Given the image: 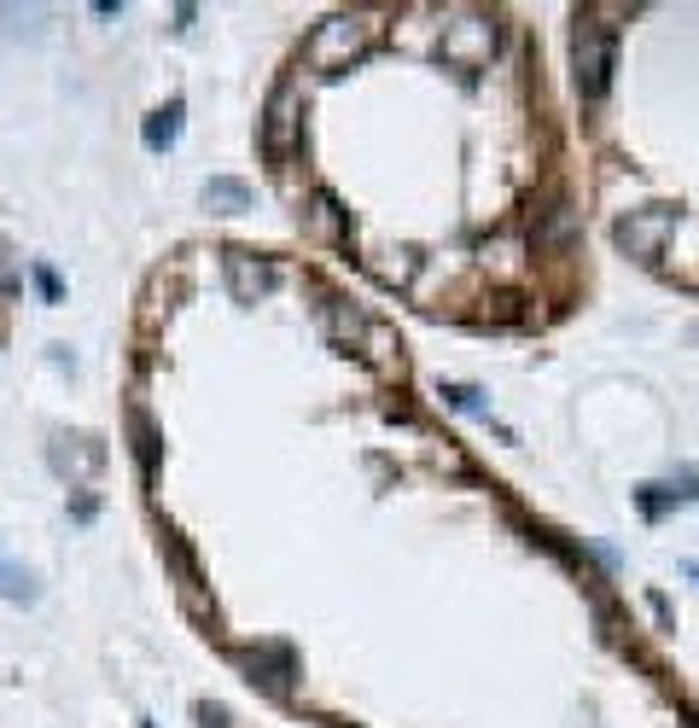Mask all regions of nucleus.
Here are the masks:
<instances>
[{"instance_id": "nucleus-10", "label": "nucleus", "mask_w": 699, "mask_h": 728, "mask_svg": "<svg viewBox=\"0 0 699 728\" xmlns=\"http://www.w3.org/2000/svg\"><path fill=\"white\" fill-rule=\"evenodd\" d=\"M228 280H233V292L245 298L251 286H263V268H251V263H245V257H233V263H228Z\"/></svg>"}, {"instance_id": "nucleus-11", "label": "nucleus", "mask_w": 699, "mask_h": 728, "mask_svg": "<svg viewBox=\"0 0 699 728\" xmlns=\"http://www.w3.org/2000/svg\"><path fill=\"white\" fill-rule=\"evenodd\" d=\"M199 728H233V717L222 705H199Z\"/></svg>"}, {"instance_id": "nucleus-2", "label": "nucleus", "mask_w": 699, "mask_h": 728, "mask_svg": "<svg viewBox=\"0 0 699 728\" xmlns=\"http://www.w3.org/2000/svg\"><path fill=\"white\" fill-rule=\"evenodd\" d=\"M245 670H251V682H263L268 694H292V676H298V659H292V647L286 641H263L257 653H245Z\"/></svg>"}, {"instance_id": "nucleus-1", "label": "nucleus", "mask_w": 699, "mask_h": 728, "mask_svg": "<svg viewBox=\"0 0 699 728\" xmlns=\"http://www.w3.org/2000/svg\"><path fill=\"white\" fill-rule=\"evenodd\" d=\"M571 53H577V88H583V100L600 105V100H606V88H612L618 30H612V24H600V18H583L577 35H571Z\"/></svg>"}, {"instance_id": "nucleus-5", "label": "nucleus", "mask_w": 699, "mask_h": 728, "mask_svg": "<svg viewBox=\"0 0 699 728\" xmlns=\"http://www.w3.org/2000/svg\"><path fill=\"white\" fill-rule=\"evenodd\" d=\"M292 100H298V88H292V82H286V88H274V100H268V123H263L268 158H286V140H292Z\"/></svg>"}, {"instance_id": "nucleus-12", "label": "nucleus", "mask_w": 699, "mask_h": 728, "mask_svg": "<svg viewBox=\"0 0 699 728\" xmlns=\"http://www.w3.org/2000/svg\"><path fill=\"white\" fill-rule=\"evenodd\" d=\"M0 577H6V565H0Z\"/></svg>"}, {"instance_id": "nucleus-6", "label": "nucleus", "mask_w": 699, "mask_h": 728, "mask_svg": "<svg viewBox=\"0 0 699 728\" xmlns=\"http://www.w3.org/2000/svg\"><path fill=\"white\" fill-rule=\"evenodd\" d=\"M688 496H694V472H682L676 484H647V490L635 496V507H641L647 519H659L665 507H682V501H688Z\"/></svg>"}, {"instance_id": "nucleus-8", "label": "nucleus", "mask_w": 699, "mask_h": 728, "mask_svg": "<svg viewBox=\"0 0 699 728\" xmlns=\"http://www.w3.org/2000/svg\"><path fill=\"white\" fill-rule=\"evenodd\" d=\"M175 134H181V105H169L146 123V146H175Z\"/></svg>"}, {"instance_id": "nucleus-9", "label": "nucleus", "mask_w": 699, "mask_h": 728, "mask_svg": "<svg viewBox=\"0 0 699 728\" xmlns=\"http://www.w3.org/2000/svg\"><path fill=\"white\" fill-rule=\"evenodd\" d=\"M204 199L222 204V210H239V204H245V187H239V181H210V187H204Z\"/></svg>"}, {"instance_id": "nucleus-4", "label": "nucleus", "mask_w": 699, "mask_h": 728, "mask_svg": "<svg viewBox=\"0 0 699 728\" xmlns=\"http://www.w3.org/2000/svg\"><path fill=\"white\" fill-rule=\"evenodd\" d=\"M356 41H362V30H356L350 18H333V24H321V35L309 41V65H338L344 53H356Z\"/></svg>"}, {"instance_id": "nucleus-3", "label": "nucleus", "mask_w": 699, "mask_h": 728, "mask_svg": "<svg viewBox=\"0 0 699 728\" xmlns=\"http://www.w3.org/2000/svg\"><path fill=\"white\" fill-rule=\"evenodd\" d=\"M670 228H676L670 210H641V216H630V222H618V245H624L630 257H653V251L670 239Z\"/></svg>"}, {"instance_id": "nucleus-7", "label": "nucleus", "mask_w": 699, "mask_h": 728, "mask_svg": "<svg viewBox=\"0 0 699 728\" xmlns=\"http://www.w3.org/2000/svg\"><path fill=\"white\" fill-rule=\"evenodd\" d=\"M129 443H134V461H140V472H152V461H158V437H152L146 408H134V414H129Z\"/></svg>"}]
</instances>
